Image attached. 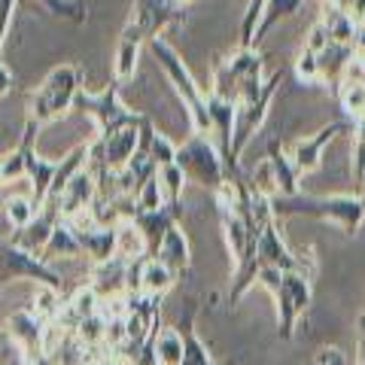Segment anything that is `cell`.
Returning a JSON list of instances; mask_svg holds the SVG:
<instances>
[{
  "instance_id": "1",
  "label": "cell",
  "mask_w": 365,
  "mask_h": 365,
  "mask_svg": "<svg viewBox=\"0 0 365 365\" xmlns=\"http://www.w3.org/2000/svg\"><path fill=\"white\" fill-rule=\"evenodd\" d=\"M274 220H289V216H311L338 225L344 235H356L365 222V201L362 195H274L271 198Z\"/></svg>"
},
{
  "instance_id": "2",
  "label": "cell",
  "mask_w": 365,
  "mask_h": 365,
  "mask_svg": "<svg viewBox=\"0 0 365 365\" xmlns=\"http://www.w3.org/2000/svg\"><path fill=\"white\" fill-rule=\"evenodd\" d=\"M153 52L155 64L162 67V73L168 76V83L174 86L177 98L182 101V107L189 113V122H192V134H204L210 137V113H207V95H204V88L195 83V76L186 67V61L180 58V52L170 46L165 37H155L146 43Z\"/></svg>"
},
{
  "instance_id": "3",
  "label": "cell",
  "mask_w": 365,
  "mask_h": 365,
  "mask_svg": "<svg viewBox=\"0 0 365 365\" xmlns=\"http://www.w3.org/2000/svg\"><path fill=\"white\" fill-rule=\"evenodd\" d=\"M79 71L73 64H58L52 67L46 79L28 95V116L25 119H34L43 128L55 119H61L67 110H73V101L79 95Z\"/></svg>"
},
{
  "instance_id": "4",
  "label": "cell",
  "mask_w": 365,
  "mask_h": 365,
  "mask_svg": "<svg viewBox=\"0 0 365 365\" xmlns=\"http://www.w3.org/2000/svg\"><path fill=\"white\" fill-rule=\"evenodd\" d=\"M174 165L186 174L189 182H198V186L210 189V192H220L225 182V165L220 158V150H216V143L204 134H192L189 140H182L177 146Z\"/></svg>"
},
{
  "instance_id": "5",
  "label": "cell",
  "mask_w": 365,
  "mask_h": 365,
  "mask_svg": "<svg viewBox=\"0 0 365 365\" xmlns=\"http://www.w3.org/2000/svg\"><path fill=\"white\" fill-rule=\"evenodd\" d=\"M180 19H182V6H177L174 0H134L131 16L125 21L119 40L143 46L155 37H165V31L177 25Z\"/></svg>"
},
{
  "instance_id": "6",
  "label": "cell",
  "mask_w": 365,
  "mask_h": 365,
  "mask_svg": "<svg viewBox=\"0 0 365 365\" xmlns=\"http://www.w3.org/2000/svg\"><path fill=\"white\" fill-rule=\"evenodd\" d=\"M73 110L91 116V122H95V128H98V137H107V134L119 131V128H125V125H131L137 119V113H131L128 107L122 104L119 83H110L107 88H101V91L79 88V95L73 101Z\"/></svg>"
},
{
  "instance_id": "7",
  "label": "cell",
  "mask_w": 365,
  "mask_h": 365,
  "mask_svg": "<svg viewBox=\"0 0 365 365\" xmlns=\"http://www.w3.org/2000/svg\"><path fill=\"white\" fill-rule=\"evenodd\" d=\"M13 280H34L37 287H52L61 289L64 280L49 262H43L37 253L16 247L13 241H0V287Z\"/></svg>"
},
{
  "instance_id": "8",
  "label": "cell",
  "mask_w": 365,
  "mask_h": 365,
  "mask_svg": "<svg viewBox=\"0 0 365 365\" xmlns=\"http://www.w3.org/2000/svg\"><path fill=\"white\" fill-rule=\"evenodd\" d=\"M283 71H277L265 86H262V91L256 98H250V101H241L237 104V116H235V140H232V155H235V162L244 155V150L250 146V140L256 137V131L265 125L268 119V107H271V101L274 95H277V88L283 83Z\"/></svg>"
},
{
  "instance_id": "9",
  "label": "cell",
  "mask_w": 365,
  "mask_h": 365,
  "mask_svg": "<svg viewBox=\"0 0 365 365\" xmlns=\"http://www.w3.org/2000/svg\"><path fill=\"white\" fill-rule=\"evenodd\" d=\"M353 128H356L353 122H329V125H323V128L314 131V134L299 137V140H292V143H283V146H287V155H289L292 168L299 170V177L317 170L319 162H323V150H326V146L332 143L338 134H347Z\"/></svg>"
},
{
  "instance_id": "10",
  "label": "cell",
  "mask_w": 365,
  "mask_h": 365,
  "mask_svg": "<svg viewBox=\"0 0 365 365\" xmlns=\"http://www.w3.org/2000/svg\"><path fill=\"white\" fill-rule=\"evenodd\" d=\"M71 228H73L79 247H83V256H88L91 265H101V262H110L116 256V225H98L88 210L83 216H76V220H71Z\"/></svg>"
},
{
  "instance_id": "11",
  "label": "cell",
  "mask_w": 365,
  "mask_h": 365,
  "mask_svg": "<svg viewBox=\"0 0 365 365\" xmlns=\"http://www.w3.org/2000/svg\"><path fill=\"white\" fill-rule=\"evenodd\" d=\"M195 317H198V302L186 299L182 302V311L177 319V332L182 335V365H237V359H225V362H213L204 341L195 332Z\"/></svg>"
},
{
  "instance_id": "12",
  "label": "cell",
  "mask_w": 365,
  "mask_h": 365,
  "mask_svg": "<svg viewBox=\"0 0 365 365\" xmlns=\"http://www.w3.org/2000/svg\"><path fill=\"white\" fill-rule=\"evenodd\" d=\"M98 198V180L95 174L88 170V165L79 170V174L67 182V189L61 192V201H58V216L64 222L76 220V216H83L91 210V204Z\"/></svg>"
},
{
  "instance_id": "13",
  "label": "cell",
  "mask_w": 365,
  "mask_h": 365,
  "mask_svg": "<svg viewBox=\"0 0 365 365\" xmlns=\"http://www.w3.org/2000/svg\"><path fill=\"white\" fill-rule=\"evenodd\" d=\"M128 265L122 256H113L110 262L88 268V287L98 299H125L128 295Z\"/></svg>"
},
{
  "instance_id": "14",
  "label": "cell",
  "mask_w": 365,
  "mask_h": 365,
  "mask_svg": "<svg viewBox=\"0 0 365 365\" xmlns=\"http://www.w3.org/2000/svg\"><path fill=\"white\" fill-rule=\"evenodd\" d=\"M180 216H182V207H170V204H165V207H158V210H150V213L137 210V216L131 222L137 225V232H140L143 241H146V259L155 256L158 244H162L165 235L180 222Z\"/></svg>"
},
{
  "instance_id": "15",
  "label": "cell",
  "mask_w": 365,
  "mask_h": 365,
  "mask_svg": "<svg viewBox=\"0 0 365 365\" xmlns=\"http://www.w3.org/2000/svg\"><path fill=\"white\" fill-rule=\"evenodd\" d=\"M256 253H259V259H262V265L280 268V271H295V253H292L287 244H283L280 228H277V220L268 222V225L259 232Z\"/></svg>"
},
{
  "instance_id": "16",
  "label": "cell",
  "mask_w": 365,
  "mask_h": 365,
  "mask_svg": "<svg viewBox=\"0 0 365 365\" xmlns=\"http://www.w3.org/2000/svg\"><path fill=\"white\" fill-rule=\"evenodd\" d=\"M265 162L271 168V177H274V186H277V195H299V192H302V177H299V170L292 168L283 140H271L268 153H265Z\"/></svg>"
},
{
  "instance_id": "17",
  "label": "cell",
  "mask_w": 365,
  "mask_h": 365,
  "mask_svg": "<svg viewBox=\"0 0 365 365\" xmlns=\"http://www.w3.org/2000/svg\"><path fill=\"white\" fill-rule=\"evenodd\" d=\"M55 168H58V162H52V158H43L37 155V150H34V143L28 146V155H25V180L31 186V201L37 204V207H43L46 195H49V186H52V177H55Z\"/></svg>"
},
{
  "instance_id": "18",
  "label": "cell",
  "mask_w": 365,
  "mask_h": 365,
  "mask_svg": "<svg viewBox=\"0 0 365 365\" xmlns=\"http://www.w3.org/2000/svg\"><path fill=\"white\" fill-rule=\"evenodd\" d=\"M153 259L162 262V265H165L170 274H174L177 280L186 277L192 259H189V241H186V235L180 232V225H174V228H170V232L165 235V241L158 244V250H155Z\"/></svg>"
},
{
  "instance_id": "19",
  "label": "cell",
  "mask_w": 365,
  "mask_h": 365,
  "mask_svg": "<svg viewBox=\"0 0 365 365\" xmlns=\"http://www.w3.org/2000/svg\"><path fill=\"white\" fill-rule=\"evenodd\" d=\"M55 225H58V220H55L52 213L40 210L25 228H16L9 241H13L16 247H21V250H28V253L43 256V250H46V244H49V237L55 232Z\"/></svg>"
},
{
  "instance_id": "20",
  "label": "cell",
  "mask_w": 365,
  "mask_h": 365,
  "mask_svg": "<svg viewBox=\"0 0 365 365\" xmlns=\"http://www.w3.org/2000/svg\"><path fill=\"white\" fill-rule=\"evenodd\" d=\"M317 61H319V83L338 88V83H341V79H344V73H347V64L353 61V46L329 43V49L319 52Z\"/></svg>"
},
{
  "instance_id": "21",
  "label": "cell",
  "mask_w": 365,
  "mask_h": 365,
  "mask_svg": "<svg viewBox=\"0 0 365 365\" xmlns=\"http://www.w3.org/2000/svg\"><path fill=\"white\" fill-rule=\"evenodd\" d=\"M307 0H265L262 6V16H259V25L253 31V49H259V43L265 40V34L277 25L283 19H292L295 13H302V6Z\"/></svg>"
},
{
  "instance_id": "22",
  "label": "cell",
  "mask_w": 365,
  "mask_h": 365,
  "mask_svg": "<svg viewBox=\"0 0 365 365\" xmlns=\"http://www.w3.org/2000/svg\"><path fill=\"white\" fill-rule=\"evenodd\" d=\"M222 61H225L228 71H232V76L237 79V88L247 86V83H259L262 79V61L265 58H262L259 49H241V46H237V49ZM237 95H241V91H237Z\"/></svg>"
},
{
  "instance_id": "23",
  "label": "cell",
  "mask_w": 365,
  "mask_h": 365,
  "mask_svg": "<svg viewBox=\"0 0 365 365\" xmlns=\"http://www.w3.org/2000/svg\"><path fill=\"white\" fill-rule=\"evenodd\" d=\"M79 256H83V247H79L71 222L58 220V225H55V232H52L49 244H46V250H43L40 259L52 265V262H58V259H79Z\"/></svg>"
},
{
  "instance_id": "24",
  "label": "cell",
  "mask_w": 365,
  "mask_h": 365,
  "mask_svg": "<svg viewBox=\"0 0 365 365\" xmlns=\"http://www.w3.org/2000/svg\"><path fill=\"white\" fill-rule=\"evenodd\" d=\"M174 283H177V277L158 259H143L140 262V292L155 295V299H165V295L174 289Z\"/></svg>"
},
{
  "instance_id": "25",
  "label": "cell",
  "mask_w": 365,
  "mask_h": 365,
  "mask_svg": "<svg viewBox=\"0 0 365 365\" xmlns=\"http://www.w3.org/2000/svg\"><path fill=\"white\" fill-rule=\"evenodd\" d=\"M319 21L326 25L329 40L338 43V46H353L359 37V21L344 16V13H338V9H332L329 4H323V16H319Z\"/></svg>"
},
{
  "instance_id": "26",
  "label": "cell",
  "mask_w": 365,
  "mask_h": 365,
  "mask_svg": "<svg viewBox=\"0 0 365 365\" xmlns=\"http://www.w3.org/2000/svg\"><path fill=\"white\" fill-rule=\"evenodd\" d=\"M335 98L353 125L365 119V83H359V79H341L335 88Z\"/></svg>"
},
{
  "instance_id": "27",
  "label": "cell",
  "mask_w": 365,
  "mask_h": 365,
  "mask_svg": "<svg viewBox=\"0 0 365 365\" xmlns=\"http://www.w3.org/2000/svg\"><path fill=\"white\" fill-rule=\"evenodd\" d=\"M153 350L158 365H182V335L174 326L158 329L153 338Z\"/></svg>"
},
{
  "instance_id": "28",
  "label": "cell",
  "mask_w": 365,
  "mask_h": 365,
  "mask_svg": "<svg viewBox=\"0 0 365 365\" xmlns=\"http://www.w3.org/2000/svg\"><path fill=\"white\" fill-rule=\"evenodd\" d=\"M116 256H122L125 262L146 259V241H143V235L137 232L134 222H119L116 225Z\"/></svg>"
},
{
  "instance_id": "29",
  "label": "cell",
  "mask_w": 365,
  "mask_h": 365,
  "mask_svg": "<svg viewBox=\"0 0 365 365\" xmlns=\"http://www.w3.org/2000/svg\"><path fill=\"white\" fill-rule=\"evenodd\" d=\"M61 307H64V295H61V289L37 287V292H34V304H31L34 317L43 319V323L49 326V323H55V319L61 317Z\"/></svg>"
},
{
  "instance_id": "30",
  "label": "cell",
  "mask_w": 365,
  "mask_h": 365,
  "mask_svg": "<svg viewBox=\"0 0 365 365\" xmlns=\"http://www.w3.org/2000/svg\"><path fill=\"white\" fill-rule=\"evenodd\" d=\"M155 177H158V186H162V195L165 204L170 207H182V186H186V174L177 168V165H165V168H155Z\"/></svg>"
},
{
  "instance_id": "31",
  "label": "cell",
  "mask_w": 365,
  "mask_h": 365,
  "mask_svg": "<svg viewBox=\"0 0 365 365\" xmlns=\"http://www.w3.org/2000/svg\"><path fill=\"white\" fill-rule=\"evenodd\" d=\"M137 55H140V46L125 43V40L116 43V52H113V83L122 86V83H128V79H134Z\"/></svg>"
},
{
  "instance_id": "32",
  "label": "cell",
  "mask_w": 365,
  "mask_h": 365,
  "mask_svg": "<svg viewBox=\"0 0 365 365\" xmlns=\"http://www.w3.org/2000/svg\"><path fill=\"white\" fill-rule=\"evenodd\" d=\"M37 4H40L49 16L67 19V21H73V25H83V21L88 19V9H86L83 0H37Z\"/></svg>"
},
{
  "instance_id": "33",
  "label": "cell",
  "mask_w": 365,
  "mask_h": 365,
  "mask_svg": "<svg viewBox=\"0 0 365 365\" xmlns=\"http://www.w3.org/2000/svg\"><path fill=\"white\" fill-rule=\"evenodd\" d=\"M146 158L155 165V168H165V165H174V158H177V143H170L168 137L162 131H153L150 137V146H146Z\"/></svg>"
},
{
  "instance_id": "34",
  "label": "cell",
  "mask_w": 365,
  "mask_h": 365,
  "mask_svg": "<svg viewBox=\"0 0 365 365\" xmlns=\"http://www.w3.org/2000/svg\"><path fill=\"white\" fill-rule=\"evenodd\" d=\"M37 213L40 207L31 201V195H13L6 201V220L13 222V228H25Z\"/></svg>"
},
{
  "instance_id": "35",
  "label": "cell",
  "mask_w": 365,
  "mask_h": 365,
  "mask_svg": "<svg viewBox=\"0 0 365 365\" xmlns=\"http://www.w3.org/2000/svg\"><path fill=\"white\" fill-rule=\"evenodd\" d=\"M134 204H137V210H140V213L165 207V195H162V186H158V177H150L140 189L134 192Z\"/></svg>"
},
{
  "instance_id": "36",
  "label": "cell",
  "mask_w": 365,
  "mask_h": 365,
  "mask_svg": "<svg viewBox=\"0 0 365 365\" xmlns=\"http://www.w3.org/2000/svg\"><path fill=\"white\" fill-rule=\"evenodd\" d=\"M295 76L304 86H319V61L314 52H307V49L299 52V58H295Z\"/></svg>"
},
{
  "instance_id": "37",
  "label": "cell",
  "mask_w": 365,
  "mask_h": 365,
  "mask_svg": "<svg viewBox=\"0 0 365 365\" xmlns=\"http://www.w3.org/2000/svg\"><path fill=\"white\" fill-rule=\"evenodd\" d=\"M329 43H332V40H329V31H326V25L317 19L314 25H311V31H307V37H304V46H302V49H307V52L319 55V52H326V49H329Z\"/></svg>"
},
{
  "instance_id": "38",
  "label": "cell",
  "mask_w": 365,
  "mask_h": 365,
  "mask_svg": "<svg viewBox=\"0 0 365 365\" xmlns=\"http://www.w3.org/2000/svg\"><path fill=\"white\" fill-rule=\"evenodd\" d=\"M314 365H350V362H347V356L338 347H323V350L317 353Z\"/></svg>"
},
{
  "instance_id": "39",
  "label": "cell",
  "mask_w": 365,
  "mask_h": 365,
  "mask_svg": "<svg viewBox=\"0 0 365 365\" xmlns=\"http://www.w3.org/2000/svg\"><path fill=\"white\" fill-rule=\"evenodd\" d=\"M9 88H13V73H9V71H6V67H4V64H0V98H4V95H6V91H9Z\"/></svg>"
},
{
  "instance_id": "40",
  "label": "cell",
  "mask_w": 365,
  "mask_h": 365,
  "mask_svg": "<svg viewBox=\"0 0 365 365\" xmlns=\"http://www.w3.org/2000/svg\"><path fill=\"white\" fill-rule=\"evenodd\" d=\"M91 365H125L122 359H116V356H101V359H95Z\"/></svg>"
},
{
  "instance_id": "41",
  "label": "cell",
  "mask_w": 365,
  "mask_h": 365,
  "mask_svg": "<svg viewBox=\"0 0 365 365\" xmlns=\"http://www.w3.org/2000/svg\"><path fill=\"white\" fill-rule=\"evenodd\" d=\"M174 4H177V6H186V4H192V0H174Z\"/></svg>"
},
{
  "instance_id": "42",
  "label": "cell",
  "mask_w": 365,
  "mask_h": 365,
  "mask_svg": "<svg viewBox=\"0 0 365 365\" xmlns=\"http://www.w3.org/2000/svg\"><path fill=\"white\" fill-rule=\"evenodd\" d=\"M4 182H6V180H4V168H0V186H4Z\"/></svg>"
},
{
  "instance_id": "43",
  "label": "cell",
  "mask_w": 365,
  "mask_h": 365,
  "mask_svg": "<svg viewBox=\"0 0 365 365\" xmlns=\"http://www.w3.org/2000/svg\"><path fill=\"white\" fill-rule=\"evenodd\" d=\"M362 28H365V19H362Z\"/></svg>"
}]
</instances>
